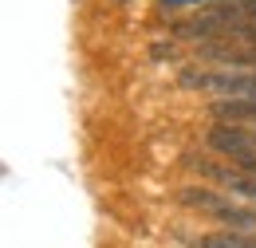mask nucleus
Masks as SVG:
<instances>
[{
  "label": "nucleus",
  "mask_w": 256,
  "mask_h": 248,
  "mask_svg": "<svg viewBox=\"0 0 256 248\" xmlns=\"http://www.w3.org/2000/svg\"><path fill=\"white\" fill-rule=\"evenodd\" d=\"M240 24H256V0H213V4H201L193 16L174 24L178 40H228Z\"/></svg>",
  "instance_id": "1"
},
{
  "label": "nucleus",
  "mask_w": 256,
  "mask_h": 248,
  "mask_svg": "<svg viewBox=\"0 0 256 248\" xmlns=\"http://www.w3.org/2000/svg\"><path fill=\"white\" fill-rule=\"evenodd\" d=\"M178 201L201 213L209 220H221L224 228H240V232H256V205L248 201H236L228 197L224 189H205V186H182L178 189Z\"/></svg>",
  "instance_id": "2"
},
{
  "label": "nucleus",
  "mask_w": 256,
  "mask_h": 248,
  "mask_svg": "<svg viewBox=\"0 0 256 248\" xmlns=\"http://www.w3.org/2000/svg\"><path fill=\"white\" fill-rule=\"evenodd\" d=\"M182 87L205 94H221V98H256V71L240 67H224V71H182Z\"/></svg>",
  "instance_id": "3"
},
{
  "label": "nucleus",
  "mask_w": 256,
  "mask_h": 248,
  "mask_svg": "<svg viewBox=\"0 0 256 248\" xmlns=\"http://www.w3.org/2000/svg\"><path fill=\"white\" fill-rule=\"evenodd\" d=\"M186 166L197 170L205 182L221 186L228 197L256 205V178H252V174H244L240 166H232V162H213V158H201V154H186Z\"/></svg>",
  "instance_id": "4"
},
{
  "label": "nucleus",
  "mask_w": 256,
  "mask_h": 248,
  "mask_svg": "<svg viewBox=\"0 0 256 248\" xmlns=\"http://www.w3.org/2000/svg\"><path fill=\"white\" fill-rule=\"evenodd\" d=\"M217 122H232V126H256V98H221L209 106Z\"/></svg>",
  "instance_id": "5"
},
{
  "label": "nucleus",
  "mask_w": 256,
  "mask_h": 248,
  "mask_svg": "<svg viewBox=\"0 0 256 248\" xmlns=\"http://www.w3.org/2000/svg\"><path fill=\"white\" fill-rule=\"evenodd\" d=\"M190 248H256V232L221 228V232H205V236H193Z\"/></svg>",
  "instance_id": "6"
},
{
  "label": "nucleus",
  "mask_w": 256,
  "mask_h": 248,
  "mask_svg": "<svg viewBox=\"0 0 256 248\" xmlns=\"http://www.w3.org/2000/svg\"><path fill=\"white\" fill-rule=\"evenodd\" d=\"M162 8H190V4H213V0H158Z\"/></svg>",
  "instance_id": "7"
}]
</instances>
